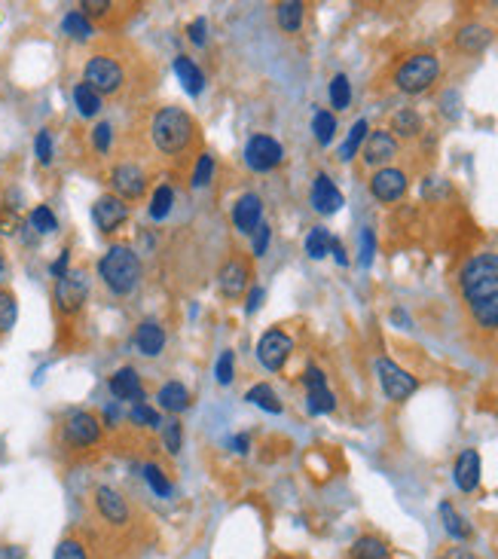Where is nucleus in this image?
<instances>
[{
  "instance_id": "34",
  "label": "nucleus",
  "mask_w": 498,
  "mask_h": 559,
  "mask_svg": "<svg viewBox=\"0 0 498 559\" xmlns=\"http://www.w3.org/2000/svg\"><path fill=\"white\" fill-rule=\"evenodd\" d=\"M172 205H174V190L172 187H156L154 193V202H150V218L154 220H165L172 214Z\"/></svg>"
},
{
  "instance_id": "61",
  "label": "nucleus",
  "mask_w": 498,
  "mask_h": 559,
  "mask_svg": "<svg viewBox=\"0 0 498 559\" xmlns=\"http://www.w3.org/2000/svg\"><path fill=\"white\" fill-rule=\"evenodd\" d=\"M391 321H398V324H404V327H409V318L400 312V309H395V312H391Z\"/></svg>"
},
{
  "instance_id": "9",
  "label": "nucleus",
  "mask_w": 498,
  "mask_h": 559,
  "mask_svg": "<svg viewBox=\"0 0 498 559\" xmlns=\"http://www.w3.org/2000/svg\"><path fill=\"white\" fill-rule=\"evenodd\" d=\"M281 156H285V150H281V144L276 138H269V135H254L245 147V163L251 172L276 169V165L281 163Z\"/></svg>"
},
{
  "instance_id": "31",
  "label": "nucleus",
  "mask_w": 498,
  "mask_h": 559,
  "mask_svg": "<svg viewBox=\"0 0 498 559\" xmlns=\"http://www.w3.org/2000/svg\"><path fill=\"white\" fill-rule=\"evenodd\" d=\"M61 31L68 37H74V40H89L95 31H92V22L86 19L83 13H68L64 15V22H61Z\"/></svg>"
},
{
  "instance_id": "18",
  "label": "nucleus",
  "mask_w": 498,
  "mask_h": 559,
  "mask_svg": "<svg viewBox=\"0 0 498 559\" xmlns=\"http://www.w3.org/2000/svg\"><path fill=\"white\" fill-rule=\"evenodd\" d=\"M110 391H114L117 401H135L138 404L144 397L138 370H135V367H119L114 377H110Z\"/></svg>"
},
{
  "instance_id": "2",
  "label": "nucleus",
  "mask_w": 498,
  "mask_h": 559,
  "mask_svg": "<svg viewBox=\"0 0 498 559\" xmlns=\"http://www.w3.org/2000/svg\"><path fill=\"white\" fill-rule=\"evenodd\" d=\"M99 275L110 291L119 293V297H126V293L135 291V284H138V278H141L138 254H135L128 245L108 247V254H104L101 263H99Z\"/></svg>"
},
{
  "instance_id": "40",
  "label": "nucleus",
  "mask_w": 498,
  "mask_h": 559,
  "mask_svg": "<svg viewBox=\"0 0 498 559\" xmlns=\"http://www.w3.org/2000/svg\"><path fill=\"white\" fill-rule=\"evenodd\" d=\"M336 397L331 395V388H315L309 391V413L312 416H321V413H334Z\"/></svg>"
},
{
  "instance_id": "35",
  "label": "nucleus",
  "mask_w": 498,
  "mask_h": 559,
  "mask_svg": "<svg viewBox=\"0 0 498 559\" xmlns=\"http://www.w3.org/2000/svg\"><path fill=\"white\" fill-rule=\"evenodd\" d=\"M15 318H19V303L10 291H0V333L13 331Z\"/></svg>"
},
{
  "instance_id": "42",
  "label": "nucleus",
  "mask_w": 498,
  "mask_h": 559,
  "mask_svg": "<svg viewBox=\"0 0 498 559\" xmlns=\"http://www.w3.org/2000/svg\"><path fill=\"white\" fill-rule=\"evenodd\" d=\"M128 419H132L135 425H147V428H159V425H163V422H159V413L150 410V406L144 404V401H138V404L132 406V410H128Z\"/></svg>"
},
{
  "instance_id": "5",
  "label": "nucleus",
  "mask_w": 498,
  "mask_h": 559,
  "mask_svg": "<svg viewBox=\"0 0 498 559\" xmlns=\"http://www.w3.org/2000/svg\"><path fill=\"white\" fill-rule=\"evenodd\" d=\"M123 79H126L123 65H119L117 59H110V55H92L83 68V83L99 95L119 92L123 89Z\"/></svg>"
},
{
  "instance_id": "4",
  "label": "nucleus",
  "mask_w": 498,
  "mask_h": 559,
  "mask_svg": "<svg viewBox=\"0 0 498 559\" xmlns=\"http://www.w3.org/2000/svg\"><path fill=\"white\" fill-rule=\"evenodd\" d=\"M437 74H440V61H437V55L419 52V55H409L404 65L398 68L395 83H398V89H400V92H407V95H419V92L428 89L431 83H435Z\"/></svg>"
},
{
  "instance_id": "20",
  "label": "nucleus",
  "mask_w": 498,
  "mask_h": 559,
  "mask_svg": "<svg viewBox=\"0 0 498 559\" xmlns=\"http://www.w3.org/2000/svg\"><path fill=\"white\" fill-rule=\"evenodd\" d=\"M218 284H221V293H223V297H230V300L242 297L245 287H248V266H245L242 260H230L227 266L221 269Z\"/></svg>"
},
{
  "instance_id": "8",
  "label": "nucleus",
  "mask_w": 498,
  "mask_h": 559,
  "mask_svg": "<svg viewBox=\"0 0 498 559\" xmlns=\"http://www.w3.org/2000/svg\"><path fill=\"white\" fill-rule=\"evenodd\" d=\"M376 373H380V386L391 401H407L416 391V386H419L416 377H409L407 370H400V367L395 361H389V358H380V361H376Z\"/></svg>"
},
{
  "instance_id": "43",
  "label": "nucleus",
  "mask_w": 498,
  "mask_h": 559,
  "mask_svg": "<svg viewBox=\"0 0 498 559\" xmlns=\"http://www.w3.org/2000/svg\"><path fill=\"white\" fill-rule=\"evenodd\" d=\"M163 441H165V450L172 452V455H178L181 452V437H183V431H181V422L178 419H168L163 422Z\"/></svg>"
},
{
  "instance_id": "41",
  "label": "nucleus",
  "mask_w": 498,
  "mask_h": 559,
  "mask_svg": "<svg viewBox=\"0 0 498 559\" xmlns=\"http://www.w3.org/2000/svg\"><path fill=\"white\" fill-rule=\"evenodd\" d=\"M144 480L150 483V489H154V492L159 495V498L172 495V483H168V477H165L156 465H144Z\"/></svg>"
},
{
  "instance_id": "47",
  "label": "nucleus",
  "mask_w": 498,
  "mask_h": 559,
  "mask_svg": "<svg viewBox=\"0 0 498 559\" xmlns=\"http://www.w3.org/2000/svg\"><path fill=\"white\" fill-rule=\"evenodd\" d=\"M232 361H236V358H232V351H223V355L218 358V367H214V373H218L221 386H230V382H232Z\"/></svg>"
},
{
  "instance_id": "51",
  "label": "nucleus",
  "mask_w": 498,
  "mask_h": 559,
  "mask_svg": "<svg viewBox=\"0 0 498 559\" xmlns=\"http://www.w3.org/2000/svg\"><path fill=\"white\" fill-rule=\"evenodd\" d=\"M83 10H86V13H83L86 19H89V15H92V19H99V15H108L110 4H108V0H86Z\"/></svg>"
},
{
  "instance_id": "59",
  "label": "nucleus",
  "mask_w": 498,
  "mask_h": 559,
  "mask_svg": "<svg viewBox=\"0 0 498 559\" xmlns=\"http://www.w3.org/2000/svg\"><path fill=\"white\" fill-rule=\"evenodd\" d=\"M232 450H236V452H248V434L232 437Z\"/></svg>"
},
{
  "instance_id": "26",
  "label": "nucleus",
  "mask_w": 498,
  "mask_h": 559,
  "mask_svg": "<svg viewBox=\"0 0 498 559\" xmlns=\"http://www.w3.org/2000/svg\"><path fill=\"white\" fill-rule=\"evenodd\" d=\"M391 132L400 135V138H413V135H419L422 132L419 114H416V110H409V107L398 110V114L391 116Z\"/></svg>"
},
{
  "instance_id": "15",
  "label": "nucleus",
  "mask_w": 498,
  "mask_h": 559,
  "mask_svg": "<svg viewBox=\"0 0 498 559\" xmlns=\"http://www.w3.org/2000/svg\"><path fill=\"white\" fill-rule=\"evenodd\" d=\"M398 156V141L391 132H373L364 141V163L367 165H382L391 163Z\"/></svg>"
},
{
  "instance_id": "48",
  "label": "nucleus",
  "mask_w": 498,
  "mask_h": 559,
  "mask_svg": "<svg viewBox=\"0 0 498 559\" xmlns=\"http://www.w3.org/2000/svg\"><path fill=\"white\" fill-rule=\"evenodd\" d=\"M373 251H376L373 229H364V233H361V266H371V263H373Z\"/></svg>"
},
{
  "instance_id": "57",
  "label": "nucleus",
  "mask_w": 498,
  "mask_h": 559,
  "mask_svg": "<svg viewBox=\"0 0 498 559\" xmlns=\"http://www.w3.org/2000/svg\"><path fill=\"white\" fill-rule=\"evenodd\" d=\"M440 559H477V556H474L468 547H449Z\"/></svg>"
},
{
  "instance_id": "28",
  "label": "nucleus",
  "mask_w": 498,
  "mask_h": 559,
  "mask_svg": "<svg viewBox=\"0 0 498 559\" xmlns=\"http://www.w3.org/2000/svg\"><path fill=\"white\" fill-rule=\"evenodd\" d=\"M331 245H334V236L327 233L324 227L309 229V236H306V254H309L312 260L327 257V254H331Z\"/></svg>"
},
{
  "instance_id": "54",
  "label": "nucleus",
  "mask_w": 498,
  "mask_h": 559,
  "mask_svg": "<svg viewBox=\"0 0 498 559\" xmlns=\"http://www.w3.org/2000/svg\"><path fill=\"white\" fill-rule=\"evenodd\" d=\"M205 19H196V22H193V25H190V40H193V43H196V46H202L205 43Z\"/></svg>"
},
{
  "instance_id": "50",
  "label": "nucleus",
  "mask_w": 498,
  "mask_h": 559,
  "mask_svg": "<svg viewBox=\"0 0 498 559\" xmlns=\"http://www.w3.org/2000/svg\"><path fill=\"white\" fill-rule=\"evenodd\" d=\"M303 386H306L309 391L327 388V379H324V373H321L318 367H306V373H303Z\"/></svg>"
},
{
  "instance_id": "17",
  "label": "nucleus",
  "mask_w": 498,
  "mask_h": 559,
  "mask_svg": "<svg viewBox=\"0 0 498 559\" xmlns=\"http://www.w3.org/2000/svg\"><path fill=\"white\" fill-rule=\"evenodd\" d=\"M453 480L462 492H474L480 486V455L477 450H465L459 459H456L453 468Z\"/></svg>"
},
{
  "instance_id": "60",
  "label": "nucleus",
  "mask_w": 498,
  "mask_h": 559,
  "mask_svg": "<svg viewBox=\"0 0 498 559\" xmlns=\"http://www.w3.org/2000/svg\"><path fill=\"white\" fill-rule=\"evenodd\" d=\"M104 419H108L110 425H114V422L119 419V410H117V406H108V410H104Z\"/></svg>"
},
{
  "instance_id": "3",
  "label": "nucleus",
  "mask_w": 498,
  "mask_h": 559,
  "mask_svg": "<svg viewBox=\"0 0 498 559\" xmlns=\"http://www.w3.org/2000/svg\"><path fill=\"white\" fill-rule=\"evenodd\" d=\"M150 135H154L156 150H163V154H181L193 141V119L181 107H163L154 116Z\"/></svg>"
},
{
  "instance_id": "29",
  "label": "nucleus",
  "mask_w": 498,
  "mask_h": 559,
  "mask_svg": "<svg viewBox=\"0 0 498 559\" xmlns=\"http://www.w3.org/2000/svg\"><path fill=\"white\" fill-rule=\"evenodd\" d=\"M74 105H77V110L83 116H95L101 110V95L95 92V89H89V86L86 83H77V89H74Z\"/></svg>"
},
{
  "instance_id": "21",
  "label": "nucleus",
  "mask_w": 498,
  "mask_h": 559,
  "mask_svg": "<svg viewBox=\"0 0 498 559\" xmlns=\"http://www.w3.org/2000/svg\"><path fill=\"white\" fill-rule=\"evenodd\" d=\"M135 346L141 349V355L156 358L165 346V331L156 321H144L138 324V331H135Z\"/></svg>"
},
{
  "instance_id": "6",
  "label": "nucleus",
  "mask_w": 498,
  "mask_h": 559,
  "mask_svg": "<svg viewBox=\"0 0 498 559\" xmlns=\"http://www.w3.org/2000/svg\"><path fill=\"white\" fill-rule=\"evenodd\" d=\"M86 297H89V278H86L83 269H68V275H61L55 282V306H59V312H80Z\"/></svg>"
},
{
  "instance_id": "49",
  "label": "nucleus",
  "mask_w": 498,
  "mask_h": 559,
  "mask_svg": "<svg viewBox=\"0 0 498 559\" xmlns=\"http://www.w3.org/2000/svg\"><path fill=\"white\" fill-rule=\"evenodd\" d=\"M19 227H22V220H19V214H15V209H0V233L13 236V233H19Z\"/></svg>"
},
{
  "instance_id": "44",
  "label": "nucleus",
  "mask_w": 498,
  "mask_h": 559,
  "mask_svg": "<svg viewBox=\"0 0 498 559\" xmlns=\"http://www.w3.org/2000/svg\"><path fill=\"white\" fill-rule=\"evenodd\" d=\"M211 178H214V156L202 154L199 156V163H196V172H193V187H205Z\"/></svg>"
},
{
  "instance_id": "62",
  "label": "nucleus",
  "mask_w": 498,
  "mask_h": 559,
  "mask_svg": "<svg viewBox=\"0 0 498 559\" xmlns=\"http://www.w3.org/2000/svg\"><path fill=\"white\" fill-rule=\"evenodd\" d=\"M0 275H4V257H0Z\"/></svg>"
},
{
  "instance_id": "30",
  "label": "nucleus",
  "mask_w": 498,
  "mask_h": 559,
  "mask_svg": "<svg viewBox=\"0 0 498 559\" xmlns=\"http://www.w3.org/2000/svg\"><path fill=\"white\" fill-rule=\"evenodd\" d=\"M367 132H371V126H367V119H358V123L349 129V138L343 141V147H340V159H345V163H349V159L358 154V147H361V144L367 141Z\"/></svg>"
},
{
  "instance_id": "1",
  "label": "nucleus",
  "mask_w": 498,
  "mask_h": 559,
  "mask_svg": "<svg viewBox=\"0 0 498 559\" xmlns=\"http://www.w3.org/2000/svg\"><path fill=\"white\" fill-rule=\"evenodd\" d=\"M462 297L474 321L486 331L498 327V254H474L459 273Z\"/></svg>"
},
{
  "instance_id": "52",
  "label": "nucleus",
  "mask_w": 498,
  "mask_h": 559,
  "mask_svg": "<svg viewBox=\"0 0 498 559\" xmlns=\"http://www.w3.org/2000/svg\"><path fill=\"white\" fill-rule=\"evenodd\" d=\"M267 247H269V227L260 223L254 233V254H267Z\"/></svg>"
},
{
  "instance_id": "55",
  "label": "nucleus",
  "mask_w": 498,
  "mask_h": 559,
  "mask_svg": "<svg viewBox=\"0 0 498 559\" xmlns=\"http://www.w3.org/2000/svg\"><path fill=\"white\" fill-rule=\"evenodd\" d=\"M260 303H263V287H251V293H248V315H254L257 309H260Z\"/></svg>"
},
{
  "instance_id": "58",
  "label": "nucleus",
  "mask_w": 498,
  "mask_h": 559,
  "mask_svg": "<svg viewBox=\"0 0 498 559\" xmlns=\"http://www.w3.org/2000/svg\"><path fill=\"white\" fill-rule=\"evenodd\" d=\"M331 251H334V257H336V263H340V266H345V263H349V260H345V251H343V245H340V242H336V238H334Z\"/></svg>"
},
{
  "instance_id": "7",
  "label": "nucleus",
  "mask_w": 498,
  "mask_h": 559,
  "mask_svg": "<svg viewBox=\"0 0 498 559\" xmlns=\"http://www.w3.org/2000/svg\"><path fill=\"white\" fill-rule=\"evenodd\" d=\"M64 441L70 446H92L101 437V422L89 410H70L64 416Z\"/></svg>"
},
{
  "instance_id": "12",
  "label": "nucleus",
  "mask_w": 498,
  "mask_h": 559,
  "mask_svg": "<svg viewBox=\"0 0 498 559\" xmlns=\"http://www.w3.org/2000/svg\"><path fill=\"white\" fill-rule=\"evenodd\" d=\"M92 220L101 233H114V229H119L128 220V205L119 196H101L92 205Z\"/></svg>"
},
{
  "instance_id": "32",
  "label": "nucleus",
  "mask_w": 498,
  "mask_h": 559,
  "mask_svg": "<svg viewBox=\"0 0 498 559\" xmlns=\"http://www.w3.org/2000/svg\"><path fill=\"white\" fill-rule=\"evenodd\" d=\"M28 229H37V233H43V236H50V233L59 229V220H55V214H52L50 205H37V209L31 211Z\"/></svg>"
},
{
  "instance_id": "45",
  "label": "nucleus",
  "mask_w": 498,
  "mask_h": 559,
  "mask_svg": "<svg viewBox=\"0 0 498 559\" xmlns=\"http://www.w3.org/2000/svg\"><path fill=\"white\" fill-rule=\"evenodd\" d=\"M34 154H37V163L40 165H50L52 163V135L50 132H37L34 138Z\"/></svg>"
},
{
  "instance_id": "14",
  "label": "nucleus",
  "mask_w": 498,
  "mask_h": 559,
  "mask_svg": "<svg viewBox=\"0 0 498 559\" xmlns=\"http://www.w3.org/2000/svg\"><path fill=\"white\" fill-rule=\"evenodd\" d=\"M110 183H114V190L119 193V199H138L144 190H147V181H144V172L138 169V165L132 163H123L117 165L114 174H110Z\"/></svg>"
},
{
  "instance_id": "23",
  "label": "nucleus",
  "mask_w": 498,
  "mask_h": 559,
  "mask_svg": "<svg viewBox=\"0 0 498 559\" xmlns=\"http://www.w3.org/2000/svg\"><path fill=\"white\" fill-rule=\"evenodd\" d=\"M174 74H178L181 86H183V89H187L190 95H199V92L205 89V74H202V70H199L196 65H193L187 55H178V59H174Z\"/></svg>"
},
{
  "instance_id": "36",
  "label": "nucleus",
  "mask_w": 498,
  "mask_h": 559,
  "mask_svg": "<svg viewBox=\"0 0 498 559\" xmlns=\"http://www.w3.org/2000/svg\"><path fill=\"white\" fill-rule=\"evenodd\" d=\"M245 401H251V404H257V406H263V410H267V413H281V404H278L276 391H272L269 386H254V388L245 395Z\"/></svg>"
},
{
  "instance_id": "10",
  "label": "nucleus",
  "mask_w": 498,
  "mask_h": 559,
  "mask_svg": "<svg viewBox=\"0 0 498 559\" xmlns=\"http://www.w3.org/2000/svg\"><path fill=\"white\" fill-rule=\"evenodd\" d=\"M294 349V340L287 337V333L281 331H267L257 342V358H260V364L267 367V370H281L287 361V355H291Z\"/></svg>"
},
{
  "instance_id": "24",
  "label": "nucleus",
  "mask_w": 498,
  "mask_h": 559,
  "mask_svg": "<svg viewBox=\"0 0 498 559\" xmlns=\"http://www.w3.org/2000/svg\"><path fill=\"white\" fill-rule=\"evenodd\" d=\"M437 510H440V523H444V529H446L449 538H456V541H468V538H471L468 520H465L459 510L449 505V501H444V505H440Z\"/></svg>"
},
{
  "instance_id": "38",
  "label": "nucleus",
  "mask_w": 498,
  "mask_h": 559,
  "mask_svg": "<svg viewBox=\"0 0 498 559\" xmlns=\"http://www.w3.org/2000/svg\"><path fill=\"white\" fill-rule=\"evenodd\" d=\"M349 101H352V86H349V77L345 74H336L331 79V105L336 110H345L349 107Z\"/></svg>"
},
{
  "instance_id": "22",
  "label": "nucleus",
  "mask_w": 498,
  "mask_h": 559,
  "mask_svg": "<svg viewBox=\"0 0 498 559\" xmlns=\"http://www.w3.org/2000/svg\"><path fill=\"white\" fill-rule=\"evenodd\" d=\"M456 43H459V50L465 52H484L489 43H493V31L486 25H465L459 34H456Z\"/></svg>"
},
{
  "instance_id": "27",
  "label": "nucleus",
  "mask_w": 498,
  "mask_h": 559,
  "mask_svg": "<svg viewBox=\"0 0 498 559\" xmlns=\"http://www.w3.org/2000/svg\"><path fill=\"white\" fill-rule=\"evenodd\" d=\"M352 556L355 559H389V547H385V541L373 538V535H364V538L355 541Z\"/></svg>"
},
{
  "instance_id": "33",
  "label": "nucleus",
  "mask_w": 498,
  "mask_h": 559,
  "mask_svg": "<svg viewBox=\"0 0 498 559\" xmlns=\"http://www.w3.org/2000/svg\"><path fill=\"white\" fill-rule=\"evenodd\" d=\"M278 25L285 31H300V25H303V4L300 0L278 4Z\"/></svg>"
},
{
  "instance_id": "19",
  "label": "nucleus",
  "mask_w": 498,
  "mask_h": 559,
  "mask_svg": "<svg viewBox=\"0 0 498 559\" xmlns=\"http://www.w3.org/2000/svg\"><path fill=\"white\" fill-rule=\"evenodd\" d=\"M312 205H315L318 214H334L340 211L343 205V193L334 187V181L327 174H318L315 183H312Z\"/></svg>"
},
{
  "instance_id": "39",
  "label": "nucleus",
  "mask_w": 498,
  "mask_h": 559,
  "mask_svg": "<svg viewBox=\"0 0 498 559\" xmlns=\"http://www.w3.org/2000/svg\"><path fill=\"white\" fill-rule=\"evenodd\" d=\"M52 559H89V550H86V545L80 538H61Z\"/></svg>"
},
{
  "instance_id": "13",
  "label": "nucleus",
  "mask_w": 498,
  "mask_h": 559,
  "mask_svg": "<svg viewBox=\"0 0 498 559\" xmlns=\"http://www.w3.org/2000/svg\"><path fill=\"white\" fill-rule=\"evenodd\" d=\"M371 193L380 199V202H398L400 196L407 193V174L400 169H380L371 178Z\"/></svg>"
},
{
  "instance_id": "53",
  "label": "nucleus",
  "mask_w": 498,
  "mask_h": 559,
  "mask_svg": "<svg viewBox=\"0 0 498 559\" xmlns=\"http://www.w3.org/2000/svg\"><path fill=\"white\" fill-rule=\"evenodd\" d=\"M68 266H70V251H61L59 260H55L52 266H50V273H52L55 278H61V275H68Z\"/></svg>"
},
{
  "instance_id": "46",
  "label": "nucleus",
  "mask_w": 498,
  "mask_h": 559,
  "mask_svg": "<svg viewBox=\"0 0 498 559\" xmlns=\"http://www.w3.org/2000/svg\"><path fill=\"white\" fill-rule=\"evenodd\" d=\"M110 138H114V129H110V123H99L92 129V144H95V150H99V154H108Z\"/></svg>"
},
{
  "instance_id": "56",
  "label": "nucleus",
  "mask_w": 498,
  "mask_h": 559,
  "mask_svg": "<svg viewBox=\"0 0 498 559\" xmlns=\"http://www.w3.org/2000/svg\"><path fill=\"white\" fill-rule=\"evenodd\" d=\"M0 559H25V547L0 545Z\"/></svg>"
},
{
  "instance_id": "25",
  "label": "nucleus",
  "mask_w": 498,
  "mask_h": 559,
  "mask_svg": "<svg viewBox=\"0 0 498 559\" xmlns=\"http://www.w3.org/2000/svg\"><path fill=\"white\" fill-rule=\"evenodd\" d=\"M159 404H163V410L168 413H183L190 406V391L181 386V382H165L163 388H159Z\"/></svg>"
},
{
  "instance_id": "11",
  "label": "nucleus",
  "mask_w": 498,
  "mask_h": 559,
  "mask_svg": "<svg viewBox=\"0 0 498 559\" xmlns=\"http://www.w3.org/2000/svg\"><path fill=\"white\" fill-rule=\"evenodd\" d=\"M95 510H99L101 520L108 526H114V529H123L128 523V505L114 486H99V489H95Z\"/></svg>"
},
{
  "instance_id": "37",
  "label": "nucleus",
  "mask_w": 498,
  "mask_h": 559,
  "mask_svg": "<svg viewBox=\"0 0 498 559\" xmlns=\"http://www.w3.org/2000/svg\"><path fill=\"white\" fill-rule=\"evenodd\" d=\"M312 132H315L318 144H331L334 141V132H336V116L327 114V110H318L315 119H312Z\"/></svg>"
},
{
  "instance_id": "16",
  "label": "nucleus",
  "mask_w": 498,
  "mask_h": 559,
  "mask_svg": "<svg viewBox=\"0 0 498 559\" xmlns=\"http://www.w3.org/2000/svg\"><path fill=\"white\" fill-rule=\"evenodd\" d=\"M260 218H263V202L257 193H245L236 202V209H232V223H236L239 233H254L260 227Z\"/></svg>"
}]
</instances>
